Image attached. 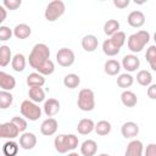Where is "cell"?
<instances>
[{
	"mask_svg": "<svg viewBox=\"0 0 156 156\" xmlns=\"http://www.w3.org/2000/svg\"><path fill=\"white\" fill-rule=\"evenodd\" d=\"M49 60H50V49L44 43L35 44L29 54V57H28L30 67L34 68L35 71H38Z\"/></svg>",
	"mask_w": 156,
	"mask_h": 156,
	"instance_id": "cell-1",
	"label": "cell"
},
{
	"mask_svg": "<svg viewBox=\"0 0 156 156\" xmlns=\"http://www.w3.org/2000/svg\"><path fill=\"white\" fill-rule=\"evenodd\" d=\"M149 41H150V33L147 30H138L129 35L127 40V45L132 52L136 54L140 52Z\"/></svg>",
	"mask_w": 156,
	"mask_h": 156,
	"instance_id": "cell-2",
	"label": "cell"
},
{
	"mask_svg": "<svg viewBox=\"0 0 156 156\" xmlns=\"http://www.w3.org/2000/svg\"><path fill=\"white\" fill-rule=\"evenodd\" d=\"M20 110H21V115L22 117H24L26 119H29L32 122L34 121H38L40 117H41V107H39L38 104L33 102L32 100H23L21 106H20Z\"/></svg>",
	"mask_w": 156,
	"mask_h": 156,
	"instance_id": "cell-3",
	"label": "cell"
},
{
	"mask_svg": "<svg viewBox=\"0 0 156 156\" xmlns=\"http://www.w3.org/2000/svg\"><path fill=\"white\" fill-rule=\"evenodd\" d=\"M77 105H78L79 110H82L84 112L93 111L94 107H95V94H94V91L91 89H88V88L82 89L78 94Z\"/></svg>",
	"mask_w": 156,
	"mask_h": 156,
	"instance_id": "cell-4",
	"label": "cell"
},
{
	"mask_svg": "<svg viewBox=\"0 0 156 156\" xmlns=\"http://www.w3.org/2000/svg\"><path fill=\"white\" fill-rule=\"evenodd\" d=\"M66 11V5L63 1L61 0H54V1H50L45 9V12H44V16H45V20L49 21V22H55L56 20H58Z\"/></svg>",
	"mask_w": 156,
	"mask_h": 156,
	"instance_id": "cell-5",
	"label": "cell"
},
{
	"mask_svg": "<svg viewBox=\"0 0 156 156\" xmlns=\"http://www.w3.org/2000/svg\"><path fill=\"white\" fill-rule=\"evenodd\" d=\"M56 61L62 67H69L74 63L76 55H74L73 50H71L68 48H61L56 52Z\"/></svg>",
	"mask_w": 156,
	"mask_h": 156,
	"instance_id": "cell-6",
	"label": "cell"
},
{
	"mask_svg": "<svg viewBox=\"0 0 156 156\" xmlns=\"http://www.w3.org/2000/svg\"><path fill=\"white\" fill-rule=\"evenodd\" d=\"M20 129L16 127V124H13L11 121L10 122H5L0 126V138L2 139H15L20 135Z\"/></svg>",
	"mask_w": 156,
	"mask_h": 156,
	"instance_id": "cell-7",
	"label": "cell"
},
{
	"mask_svg": "<svg viewBox=\"0 0 156 156\" xmlns=\"http://www.w3.org/2000/svg\"><path fill=\"white\" fill-rule=\"evenodd\" d=\"M57 128H58V122L54 117H49L41 122L40 133L45 136H51L57 132Z\"/></svg>",
	"mask_w": 156,
	"mask_h": 156,
	"instance_id": "cell-8",
	"label": "cell"
},
{
	"mask_svg": "<svg viewBox=\"0 0 156 156\" xmlns=\"http://www.w3.org/2000/svg\"><path fill=\"white\" fill-rule=\"evenodd\" d=\"M121 65L127 72H129V73L130 72H135L140 67V58L134 54H129V55L123 56Z\"/></svg>",
	"mask_w": 156,
	"mask_h": 156,
	"instance_id": "cell-9",
	"label": "cell"
},
{
	"mask_svg": "<svg viewBox=\"0 0 156 156\" xmlns=\"http://www.w3.org/2000/svg\"><path fill=\"white\" fill-rule=\"evenodd\" d=\"M121 134L126 139H134L139 134V126L133 121H128V122L122 124Z\"/></svg>",
	"mask_w": 156,
	"mask_h": 156,
	"instance_id": "cell-10",
	"label": "cell"
},
{
	"mask_svg": "<svg viewBox=\"0 0 156 156\" xmlns=\"http://www.w3.org/2000/svg\"><path fill=\"white\" fill-rule=\"evenodd\" d=\"M124 156H144V145L140 140L133 139L127 145Z\"/></svg>",
	"mask_w": 156,
	"mask_h": 156,
	"instance_id": "cell-11",
	"label": "cell"
},
{
	"mask_svg": "<svg viewBox=\"0 0 156 156\" xmlns=\"http://www.w3.org/2000/svg\"><path fill=\"white\" fill-rule=\"evenodd\" d=\"M37 145V136L34 133L30 132H24L20 136V146L23 150H32Z\"/></svg>",
	"mask_w": 156,
	"mask_h": 156,
	"instance_id": "cell-12",
	"label": "cell"
},
{
	"mask_svg": "<svg viewBox=\"0 0 156 156\" xmlns=\"http://www.w3.org/2000/svg\"><path fill=\"white\" fill-rule=\"evenodd\" d=\"M127 22L133 28H140L145 24V15L139 10L132 11L127 17Z\"/></svg>",
	"mask_w": 156,
	"mask_h": 156,
	"instance_id": "cell-13",
	"label": "cell"
},
{
	"mask_svg": "<svg viewBox=\"0 0 156 156\" xmlns=\"http://www.w3.org/2000/svg\"><path fill=\"white\" fill-rule=\"evenodd\" d=\"M60 107H61L60 101L54 99V98H50V99L45 100L43 110H44V113L48 117H54V116H56L60 112Z\"/></svg>",
	"mask_w": 156,
	"mask_h": 156,
	"instance_id": "cell-14",
	"label": "cell"
},
{
	"mask_svg": "<svg viewBox=\"0 0 156 156\" xmlns=\"http://www.w3.org/2000/svg\"><path fill=\"white\" fill-rule=\"evenodd\" d=\"M16 87V79L13 76L1 71L0 72V88L1 90H6V91H11L12 89H15Z\"/></svg>",
	"mask_w": 156,
	"mask_h": 156,
	"instance_id": "cell-15",
	"label": "cell"
},
{
	"mask_svg": "<svg viewBox=\"0 0 156 156\" xmlns=\"http://www.w3.org/2000/svg\"><path fill=\"white\" fill-rule=\"evenodd\" d=\"M95 130V123L90 118H82L77 124V132L82 135H88Z\"/></svg>",
	"mask_w": 156,
	"mask_h": 156,
	"instance_id": "cell-16",
	"label": "cell"
},
{
	"mask_svg": "<svg viewBox=\"0 0 156 156\" xmlns=\"http://www.w3.org/2000/svg\"><path fill=\"white\" fill-rule=\"evenodd\" d=\"M98 151V144L93 139H87L80 145V154L83 156H95Z\"/></svg>",
	"mask_w": 156,
	"mask_h": 156,
	"instance_id": "cell-17",
	"label": "cell"
},
{
	"mask_svg": "<svg viewBox=\"0 0 156 156\" xmlns=\"http://www.w3.org/2000/svg\"><path fill=\"white\" fill-rule=\"evenodd\" d=\"M98 45H99V40L93 34H88V35L83 37V39H82V48L88 52L95 51L98 49Z\"/></svg>",
	"mask_w": 156,
	"mask_h": 156,
	"instance_id": "cell-18",
	"label": "cell"
},
{
	"mask_svg": "<svg viewBox=\"0 0 156 156\" xmlns=\"http://www.w3.org/2000/svg\"><path fill=\"white\" fill-rule=\"evenodd\" d=\"M27 85L29 88H33V87H43L45 84V78L43 74L38 73V72H33V73H29L27 76Z\"/></svg>",
	"mask_w": 156,
	"mask_h": 156,
	"instance_id": "cell-19",
	"label": "cell"
},
{
	"mask_svg": "<svg viewBox=\"0 0 156 156\" xmlns=\"http://www.w3.org/2000/svg\"><path fill=\"white\" fill-rule=\"evenodd\" d=\"M121 101L126 107H134L138 104V98L135 93L130 90H124L121 94Z\"/></svg>",
	"mask_w": 156,
	"mask_h": 156,
	"instance_id": "cell-20",
	"label": "cell"
},
{
	"mask_svg": "<svg viewBox=\"0 0 156 156\" xmlns=\"http://www.w3.org/2000/svg\"><path fill=\"white\" fill-rule=\"evenodd\" d=\"M32 34V28L26 23H20L13 28V35L17 39H27Z\"/></svg>",
	"mask_w": 156,
	"mask_h": 156,
	"instance_id": "cell-21",
	"label": "cell"
},
{
	"mask_svg": "<svg viewBox=\"0 0 156 156\" xmlns=\"http://www.w3.org/2000/svg\"><path fill=\"white\" fill-rule=\"evenodd\" d=\"M121 66H122V65H121L117 60L111 58V60H107V61L105 62V65H104V71H105V73L108 74V76H117V74L119 73V71H121Z\"/></svg>",
	"mask_w": 156,
	"mask_h": 156,
	"instance_id": "cell-22",
	"label": "cell"
},
{
	"mask_svg": "<svg viewBox=\"0 0 156 156\" xmlns=\"http://www.w3.org/2000/svg\"><path fill=\"white\" fill-rule=\"evenodd\" d=\"M28 96H29V100H32L35 104H39L45 100V91L40 87H33V88H29Z\"/></svg>",
	"mask_w": 156,
	"mask_h": 156,
	"instance_id": "cell-23",
	"label": "cell"
},
{
	"mask_svg": "<svg viewBox=\"0 0 156 156\" xmlns=\"http://www.w3.org/2000/svg\"><path fill=\"white\" fill-rule=\"evenodd\" d=\"M54 146H55V150L58 154H66V152H68L66 134H58L57 136H55V139H54Z\"/></svg>",
	"mask_w": 156,
	"mask_h": 156,
	"instance_id": "cell-24",
	"label": "cell"
},
{
	"mask_svg": "<svg viewBox=\"0 0 156 156\" xmlns=\"http://www.w3.org/2000/svg\"><path fill=\"white\" fill-rule=\"evenodd\" d=\"M12 58L13 56H12L11 49L7 45H1L0 46V66L6 67L12 61Z\"/></svg>",
	"mask_w": 156,
	"mask_h": 156,
	"instance_id": "cell-25",
	"label": "cell"
},
{
	"mask_svg": "<svg viewBox=\"0 0 156 156\" xmlns=\"http://www.w3.org/2000/svg\"><path fill=\"white\" fill-rule=\"evenodd\" d=\"M119 27L121 26H119V22L117 20H107L104 24V33L111 38L113 34L119 32Z\"/></svg>",
	"mask_w": 156,
	"mask_h": 156,
	"instance_id": "cell-26",
	"label": "cell"
},
{
	"mask_svg": "<svg viewBox=\"0 0 156 156\" xmlns=\"http://www.w3.org/2000/svg\"><path fill=\"white\" fill-rule=\"evenodd\" d=\"M11 67L15 72H22L26 68V57L23 54H16L11 61Z\"/></svg>",
	"mask_w": 156,
	"mask_h": 156,
	"instance_id": "cell-27",
	"label": "cell"
},
{
	"mask_svg": "<svg viewBox=\"0 0 156 156\" xmlns=\"http://www.w3.org/2000/svg\"><path fill=\"white\" fill-rule=\"evenodd\" d=\"M112 129V126L108 121H105V119H101L99 121L98 123H95V133L100 136H105L107 134H110Z\"/></svg>",
	"mask_w": 156,
	"mask_h": 156,
	"instance_id": "cell-28",
	"label": "cell"
},
{
	"mask_svg": "<svg viewBox=\"0 0 156 156\" xmlns=\"http://www.w3.org/2000/svg\"><path fill=\"white\" fill-rule=\"evenodd\" d=\"M136 82L143 87H149L152 84V74L146 69H141L136 73Z\"/></svg>",
	"mask_w": 156,
	"mask_h": 156,
	"instance_id": "cell-29",
	"label": "cell"
},
{
	"mask_svg": "<svg viewBox=\"0 0 156 156\" xmlns=\"http://www.w3.org/2000/svg\"><path fill=\"white\" fill-rule=\"evenodd\" d=\"M20 144H17L13 140H9L2 145V154L5 156H16L20 150Z\"/></svg>",
	"mask_w": 156,
	"mask_h": 156,
	"instance_id": "cell-30",
	"label": "cell"
},
{
	"mask_svg": "<svg viewBox=\"0 0 156 156\" xmlns=\"http://www.w3.org/2000/svg\"><path fill=\"white\" fill-rule=\"evenodd\" d=\"M80 84V78L76 73H69L63 78V85L68 89H76Z\"/></svg>",
	"mask_w": 156,
	"mask_h": 156,
	"instance_id": "cell-31",
	"label": "cell"
},
{
	"mask_svg": "<svg viewBox=\"0 0 156 156\" xmlns=\"http://www.w3.org/2000/svg\"><path fill=\"white\" fill-rule=\"evenodd\" d=\"M133 83H134V78L130 73H122L117 77V85L119 88H123V89L130 88Z\"/></svg>",
	"mask_w": 156,
	"mask_h": 156,
	"instance_id": "cell-32",
	"label": "cell"
},
{
	"mask_svg": "<svg viewBox=\"0 0 156 156\" xmlns=\"http://www.w3.org/2000/svg\"><path fill=\"white\" fill-rule=\"evenodd\" d=\"M121 51V49H118L110 39H106L104 43H102V52L106 55V56H116L118 52Z\"/></svg>",
	"mask_w": 156,
	"mask_h": 156,
	"instance_id": "cell-33",
	"label": "cell"
},
{
	"mask_svg": "<svg viewBox=\"0 0 156 156\" xmlns=\"http://www.w3.org/2000/svg\"><path fill=\"white\" fill-rule=\"evenodd\" d=\"M13 102V95L10 91L6 90H1L0 91V108L5 110L7 107H10Z\"/></svg>",
	"mask_w": 156,
	"mask_h": 156,
	"instance_id": "cell-34",
	"label": "cell"
},
{
	"mask_svg": "<svg viewBox=\"0 0 156 156\" xmlns=\"http://www.w3.org/2000/svg\"><path fill=\"white\" fill-rule=\"evenodd\" d=\"M110 40H111L118 49H121V48L126 44V41H127V35H126L124 32L119 30V32H117L116 34H113V35L110 38Z\"/></svg>",
	"mask_w": 156,
	"mask_h": 156,
	"instance_id": "cell-35",
	"label": "cell"
},
{
	"mask_svg": "<svg viewBox=\"0 0 156 156\" xmlns=\"http://www.w3.org/2000/svg\"><path fill=\"white\" fill-rule=\"evenodd\" d=\"M54 71H55V65H54V62H52L51 60H49V61H46L37 72L40 73V74H43V76H50V74L54 73Z\"/></svg>",
	"mask_w": 156,
	"mask_h": 156,
	"instance_id": "cell-36",
	"label": "cell"
},
{
	"mask_svg": "<svg viewBox=\"0 0 156 156\" xmlns=\"http://www.w3.org/2000/svg\"><path fill=\"white\" fill-rule=\"evenodd\" d=\"M11 122L13 123V124H16V127L20 129V132L21 133H24L26 132V129H27V119L24 118V117H20V116H15L12 119H11Z\"/></svg>",
	"mask_w": 156,
	"mask_h": 156,
	"instance_id": "cell-37",
	"label": "cell"
},
{
	"mask_svg": "<svg viewBox=\"0 0 156 156\" xmlns=\"http://www.w3.org/2000/svg\"><path fill=\"white\" fill-rule=\"evenodd\" d=\"M66 139H67V147H68V151H73L74 149L78 147V144H79L78 136H76L74 134H66Z\"/></svg>",
	"mask_w": 156,
	"mask_h": 156,
	"instance_id": "cell-38",
	"label": "cell"
},
{
	"mask_svg": "<svg viewBox=\"0 0 156 156\" xmlns=\"http://www.w3.org/2000/svg\"><path fill=\"white\" fill-rule=\"evenodd\" d=\"M12 35H13V30L10 27H7V26H1L0 27V40L1 41L10 40Z\"/></svg>",
	"mask_w": 156,
	"mask_h": 156,
	"instance_id": "cell-39",
	"label": "cell"
},
{
	"mask_svg": "<svg viewBox=\"0 0 156 156\" xmlns=\"http://www.w3.org/2000/svg\"><path fill=\"white\" fill-rule=\"evenodd\" d=\"M21 5H22V1L21 0H4L2 1V6L6 10H10V11L17 10Z\"/></svg>",
	"mask_w": 156,
	"mask_h": 156,
	"instance_id": "cell-40",
	"label": "cell"
},
{
	"mask_svg": "<svg viewBox=\"0 0 156 156\" xmlns=\"http://www.w3.org/2000/svg\"><path fill=\"white\" fill-rule=\"evenodd\" d=\"M145 57H146V61H147L149 63L156 60V45H151V46H149V49L146 50Z\"/></svg>",
	"mask_w": 156,
	"mask_h": 156,
	"instance_id": "cell-41",
	"label": "cell"
},
{
	"mask_svg": "<svg viewBox=\"0 0 156 156\" xmlns=\"http://www.w3.org/2000/svg\"><path fill=\"white\" fill-rule=\"evenodd\" d=\"M144 156H156V144H149L144 150Z\"/></svg>",
	"mask_w": 156,
	"mask_h": 156,
	"instance_id": "cell-42",
	"label": "cell"
},
{
	"mask_svg": "<svg viewBox=\"0 0 156 156\" xmlns=\"http://www.w3.org/2000/svg\"><path fill=\"white\" fill-rule=\"evenodd\" d=\"M146 94H147V96L151 100H156V84L149 85L147 87V90H146Z\"/></svg>",
	"mask_w": 156,
	"mask_h": 156,
	"instance_id": "cell-43",
	"label": "cell"
},
{
	"mask_svg": "<svg viewBox=\"0 0 156 156\" xmlns=\"http://www.w3.org/2000/svg\"><path fill=\"white\" fill-rule=\"evenodd\" d=\"M129 2H130L129 0H113V5L117 9H126V7H128Z\"/></svg>",
	"mask_w": 156,
	"mask_h": 156,
	"instance_id": "cell-44",
	"label": "cell"
},
{
	"mask_svg": "<svg viewBox=\"0 0 156 156\" xmlns=\"http://www.w3.org/2000/svg\"><path fill=\"white\" fill-rule=\"evenodd\" d=\"M6 15H7L6 9L1 5V6H0V23H2V22L6 20Z\"/></svg>",
	"mask_w": 156,
	"mask_h": 156,
	"instance_id": "cell-45",
	"label": "cell"
},
{
	"mask_svg": "<svg viewBox=\"0 0 156 156\" xmlns=\"http://www.w3.org/2000/svg\"><path fill=\"white\" fill-rule=\"evenodd\" d=\"M149 65H150V67H151V69L156 72V60H155V61H152V62H150Z\"/></svg>",
	"mask_w": 156,
	"mask_h": 156,
	"instance_id": "cell-46",
	"label": "cell"
},
{
	"mask_svg": "<svg viewBox=\"0 0 156 156\" xmlns=\"http://www.w3.org/2000/svg\"><path fill=\"white\" fill-rule=\"evenodd\" d=\"M67 156H80L78 152H74V151H71V152H68V155Z\"/></svg>",
	"mask_w": 156,
	"mask_h": 156,
	"instance_id": "cell-47",
	"label": "cell"
},
{
	"mask_svg": "<svg viewBox=\"0 0 156 156\" xmlns=\"http://www.w3.org/2000/svg\"><path fill=\"white\" fill-rule=\"evenodd\" d=\"M99 156H110V155H108V154H100Z\"/></svg>",
	"mask_w": 156,
	"mask_h": 156,
	"instance_id": "cell-48",
	"label": "cell"
},
{
	"mask_svg": "<svg viewBox=\"0 0 156 156\" xmlns=\"http://www.w3.org/2000/svg\"><path fill=\"white\" fill-rule=\"evenodd\" d=\"M154 40H155V43H156V32H155V34H154Z\"/></svg>",
	"mask_w": 156,
	"mask_h": 156,
	"instance_id": "cell-49",
	"label": "cell"
}]
</instances>
